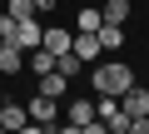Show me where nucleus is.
Masks as SVG:
<instances>
[{
	"mask_svg": "<svg viewBox=\"0 0 149 134\" xmlns=\"http://www.w3.org/2000/svg\"><path fill=\"white\" fill-rule=\"evenodd\" d=\"M90 85H95V94H124L129 85H134V65L129 60H104V65H95L90 70Z\"/></svg>",
	"mask_w": 149,
	"mask_h": 134,
	"instance_id": "1",
	"label": "nucleus"
},
{
	"mask_svg": "<svg viewBox=\"0 0 149 134\" xmlns=\"http://www.w3.org/2000/svg\"><path fill=\"white\" fill-rule=\"evenodd\" d=\"M25 114H30V124H45V129H50V124L60 119V99H50V94H30V99H25Z\"/></svg>",
	"mask_w": 149,
	"mask_h": 134,
	"instance_id": "2",
	"label": "nucleus"
},
{
	"mask_svg": "<svg viewBox=\"0 0 149 134\" xmlns=\"http://www.w3.org/2000/svg\"><path fill=\"white\" fill-rule=\"evenodd\" d=\"M70 40H74L70 25H55V20H50V25L40 30V50H50V55H70Z\"/></svg>",
	"mask_w": 149,
	"mask_h": 134,
	"instance_id": "3",
	"label": "nucleus"
},
{
	"mask_svg": "<svg viewBox=\"0 0 149 134\" xmlns=\"http://www.w3.org/2000/svg\"><path fill=\"white\" fill-rule=\"evenodd\" d=\"M40 30H45L40 15H25V20H15V35H10V40H15L20 50H35V45H40Z\"/></svg>",
	"mask_w": 149,
	"mask_h": 134,
	"instance_id": "4",
	"label": "nucleus"
},
{
	"mask_svg": "<svg viewBox=\"0 0 149 134\" xmlns=\"http://www.w3.org/2000/svg\"><path fill=\"white\" fill-rule=\"evenodd\" d=\"M20 70H25V50H20L15 40H0V75H10V80H15Z\"/></svg>",
	"mask_w": 149,
	"mask_h": 134,
	"instance_id": "5",
	"label": "nucleus"
},
{
	"mask_svg": "<svg viewBox=\"0 0 149 134\" xmlns=\"http://www.w3.org/2000/svg\"><path fill=\"white\" fill-rule=\"evenodd\" d=\"M119 109H124L129 119H139V114H149V90H139V85H129V90L119 94Z\"/></svg>",
	"mask_w": 149,
	"mask_h": 134,
	"instance_id": "6",
	"label": "nucleus"
},
{
	"mask_svg": "<svg viewBox=\"0 0 149 134\" xmlns=\"http://www.w3.org/2000/svg\"><path fill=\"white\" fill-rule=\"evenodd\" d=\"M95 40H100L104 55H119V50H124V25H109V20H104V25L95 30Z\"/></svg>",
	"mask_w": 149,
	"mask_h": 134,
	"instance_id": "7",
	"label": "nucleus"
},
{
	"mask_svg": "<svg viewBox=\"0 0 149 134\" xmlns=\"http://www.w3.org/2000/svg\"><path fill=\"white\" fill-rule=\"evenodd\" d=\"M70 55H80V60L90 65V60H100L104 50H100V40H95V35H85V30H74V40H70Z\"/></svg>",
	"mask_w": 149,
	"mask_h": 134,
	"instance_id": "8",
	"label": "nucleus"
},
{
	"mask_svg": "<svg viewBox=\"0 0 149 134\" xmlns=\"http://www.w3.org/2000/svg\"><path fill=\"white\" fill-rule=\"evenodd\" d=\"M0 124H5V134H15V129H25V124H30V114H25V104H20V99H10V104H0Z\"/></svg>",
	"mask_w": 149,
	"mask_h": 134,
	"instance_id": "9",
	"label": "nucleus"
},
{
	"mask_svg": "<svg viewBox=\"0 0 149 134\" xmlns=\"http://www.w3.org/2000/svg\"><path fill=\"white\" fill-rule=\"evenodd\" d=\"M90 119H95V104H90V99H70V104H65V124H74V129H85Z\"/></svg>",
	"mask_w": 149,
	"mask_h": 134,
	"instance_id": "10",
	"label": "nucleus"
},
{
	"mask_svg": "<svg viewBox=\"0 0 149 134\" xmlns=\"http://www.w3.org/2000/svg\"><path fill=\"white\" fill-rule=\"evenodd\" d=\"M25 65H30V70H35V75H50V70H55V55L35 45V50H25Z\"/></svg>",
	"mask_w": 149,
	"mask_h": 134,
	"instance_id": "11",
	"label": "nucleus"
},
{
	"mask_svg": "<svg viewBox=\"0 0 149 134\" xmlns=\"http://www.w3.org/2000/svg\"><path fill=\"white\" fill-rule=\"evenodd\" d=\"M65 90H70V80H65V75H55V70H50V75H40V90H35V94H50V99H60V94H65Z\"/></svg>",
	"mask_w": 149,
	"mask_h": 134,
	"instance_id": "12",
	"label": "nucleus"
},
{
	"mask_svg": "<svg viewBox=\"0 0 149 134\" xmlns=\"http://www.w3.org/2000/svg\"><path fill=\"white\" fill-rule=\"evenodd\" d=\"M80 70H85V60H80V55H55V75H65V80H74Z\"/></svg>",
	"mask_w": 149,
	"mask_h": 134,
	"instance_id": "13",
	"label": "nucleus"
},
{
	"mask_svg": "<svg viewBox=\"0 0 149 134\" xmlns=\"http://www.w3.org/2000/svg\"><path fill=\"white\" fill-rule=\"evenodd\" d=\"M100 15H104L109 25H124V20H129V0H104V10H100Z\"/></svg>",
	"mask_w": 149,
	"mask_h": 134,
	"instance_id": "14",
	"label": "nucleus"
},
{
	"mask_svg": "<svg viewBox=\"0 0 149 134\" xmlns=\"http://www.w3.org/2000/svg\"><path fill=\"white\" fill-rule=\"evenodd\" d=\"M100 25H104V15H100V10H90V5H85L80 15H74V30H85V35H95Z\"/></svg>",
	"mask_w": 149,
	"mask_h": 134,
	"instance_id": "15",
	"label": "nucleus"
},
{
	"mask_svg": "<svg viewBox=\"0 0 149 134\" xmlns=\"http://www.w3.org/2000/svg\"><path fill=\"white\" fill-rule=\"evenodd\" d=\"M25 15H35L30 0H10V20H25Z\"/></svg>",
	"mask_w": 149,
	"mask_h": 134,
	"instance_id": "16",
	"label": "nucleus"
},
{
	"mask_svg": "<svg viewBox=\"0 0 149 134\" xmlns=\"http://www.w3.org/2000/svg\"><path fill=\"white\" fill-rule=\"evenodd\" d=\"M10 35H15V20H10V10H5V15H0V40H10Z\"/></svg>",
	"mask_w": 149,
	"mask_h": 134,
	"instance_id": "17",
	"label": "nucleus"
},
{
	"mask_svg": "<svg viewBox=\"0 0 149 134\" xmlns=\"http://www.w3.org/2000/svg\"><path fill=\"white\" fill-rule=\"evenodd\" d=\"M129 134H149V114H139V119H129Z\"/></svg>",
	"mask_w": 149,
	"mask_h": 134,
	"instance_id": "18",
	"label": "nucleus"
},
{
	"mask_svg": "<svg viewBox=\"0 0 149 134\" xmlns=\"http://www.w3.org/2000/svg\"><path fill=\"white\" fill-rule=\"evenodd\" d=\"M35 5V15H55V0H30Z\"/></svg>",
	"mask_w": 149,
	"mask_h": 134,
	"instance_id": "19",
	"label": "nucleus"
},
{
	"mask_svg": "<svg viewBox=\"0 0 149 134\" xmlns=\"http://www.w3.org/2000/svg\"><path fill=\"white\" fill-rule=\"evenodd\" d=\"M80 134H109V129H104V124H100V119H90V124H85V129H80Z\"/></svg>",
	"mask_w": 149,
	"mask_h": 134,
	"instance_id": "20",
	"label": "nucleus"
},
{
	"mask_svg": "<svg viewBox=\"0 0 149 134\" xmlns=\"http://www.w3.org/2000/svg\"><path fill=\"white\" fill-rule=\"evenodd\" d=\"M50 134H80L74 124H50Z\"/></svg>",
	"mask_w": 149,
	"mask_h": 134,
	"instance_id": "21",
	"label": "nucleus"
},
{
	"mask_svg": "<svg viewBox=\"0 0 149 134\" xmlns=\"http://www.w3.org/2000/svg\"><path fill=\"white\" fill-rule=\"evenodd\" d=\"M15 134H50L45 124H25V129H15Z\"/></svg>",
	"mask_w": 149,
	"mask_h": 134,
	"instance_id": "22",
	"label": "nucleus"
},
{
	"mask_svg": "<svg viewBox=\"0 0 149 134\" xmlns=\"http://www.w3.org/2000/svg\"><path fill=\"white\" fill-rule=\"evenodd\" d=\"M0 5H10V0H0Z\"/></svg>",
	"mask_w": 149,
	"mask_h": 134,
	"instance_id": "23",
	"label": "nucleus"
},
{
	"mask_svg": "<svg viewBox=\"0 0 149 134\" xmlns=\"http://www.w3.org/2000/svg\"><path fill=\"white\" fill-rule=\"evenodd\" d=\"M0 134H5V124H0Z\"/></svg>",
	"mask_w": 149,
	"mask_h": 134,
	"instance_id": "24",
	"label": "nucleus"
},
{
	"mask_svg": "<svg viewBox=\"0 0 149 134\" xmlns=\"http://www.w3.org/2000/svg\"><path fill=\"white\" fill-rule=\"evenodd\" d=\"M0 104H5V99H0Z\"/></svg>",
	"mask_w": 149,
	"mask_h": 134,
	"instance_id": "25",
	"label": "nucleus"
}]
</instances>
